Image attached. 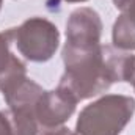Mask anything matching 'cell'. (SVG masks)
Returning <instances> with one entry per match:
<instances>
[{
  "label": "cell",
  "instance_id": "6da1fadb",
  "mask_svg": "<svg viewBox=\"0 0 135 135\" xmlns=\"http://www.w3.org/2000/svg\"><path fill=\"white\" fill-rule=\"evenodd\" d=\"M65 72L58 86L77 102L105 93L116 82H129L134 57L113 46L68 47L63 46Z\"/></svg>",
  "mask_w": 135,
  "mask_h": 135
},
{
  "label": "cell",
  "instance_id": "7a4b0ae2",
  "mask_svg": "<svg viewBox=\"0 0 135 135\" xmlns=\"http://www.w3.org/2000/svg\"><path fill=\"white\" fill-rule=\"evenodd\" d=\"M134 113V98L104 94L80 110L72 135H119Z\"/></svg>",
  "mask_w": 135,
  "mask_h": 135
},
{
  "label": "cell",
  "instance_id": "3957f363",
  "mask_svg": "<svg viewBox=\"0 0 135 135\" xmlns=\"http://www.w3.org/2000/svg\"><path fill=\"white\" fill-rule=\"evenodd\" d=\"M11 35L17 52L33 63L49 61L60 46V32L57 25L39 16L28 17L19 27L11 28Z\"/></svg>",
  "mask_w": 135,
  "mask_h": 135
},
{
  "label": "cell",
  "instance_id": "277c9868",
  "mask_svg": "<svg viewBox=\"0 0 135 135\" xmlns=\"http://www.w3.org/2000/svg\"><path fill=\"white\" fill-rule=\"evenodd\" d=\"M102 21L96 9L90 6L75 8L66 22V42L68 47H94L99 46L102 36Z\"/></svg>",
  "mask_w": 135,
  "mask_h": 135
},
{
  "label": "cell",
  "instance_id": "5b68a950",
  "mask_svg": "<svg viewBox=\"0 0 135 135\" xmlns=\"http://www.w3.org/2000/svg\"><path fill=\"white\" fill-rule=\"evenodd\" d=\"M75 101L66 90L57 86L50 91H42L35 105V118L42 129L63 126L75 112Z\"/></svg>",
  "mask_w": 135,
  "mask_h": 135
},
{
  "label": "cell",
  "instance_id": "8992f818",
  "mask_svg": "<svg viewBox=\"0 0 135 135\" xmlns=\"http://www.w3.org/2000/svg\"><path fill=\"white\" fill-rule=\"evenodd\" d=\"M113 5L121 11L112 30L113 47L132 52L135 50V0H113Z\"/></svg>",
  "mask_w": 135,
  "mask_h": 135
},
{
  "label": "cell",
  "instance_id": "52a82bcc",
  "mask_svg": "<svg viewBox=\"0 0 135 135\" xmlns=\"http://www.w3.org/2000/svg\"><path fill=\"white\" fill-rule=\"evenodd\" d=\"M11 28L0 32V91L27 77V66L17 55L11 52Z\"/></svg>",
  "mask_w": 135,
  "mask_h": 135
},
{
  "label": "cell",
  "instance_id": "ba28073f",
  "mask_svg": "<svg viewBox=\"0 0 135 135\" xmlns=\"http://www.w3.org/2000/svg\"><path fill=\"white\" fill-rule=\"evenodd\" d=\"M42 86L38 85L35 80L24 77L17 82H14L13 85H9L8 88H5L2 91L3 99L6 102L8 108L11 110H19V108H27V110H33L35 105L39 99V96L42 94Z\"/></svg>",
  "mask_w": 135,
  "mask_h": 135
},
{
  "label": "cell",
  "instance_id": "9c48e42d",
  "mask_svg": "<svg viewBox=\"0 0 135 135\" xmlns=\"http://www.w3.org/2000/svg\"><path fill=\"white\" fill-rule=\"evenodd\" d=\"M0 135H19L11 110H0Z\"/></svg>",
  "mask_w": 135,
  "mask_h": 135
},
{
  "label": "cell",
  "instance_id": "30bf717a",
  "mask_svg": "<svg viewBox=\"0 0 135 135\" xmlns=\"http://www.w3.org/2000/svg\"><path fill=\"white\" fill-rule=\"evenodd\" d=\"M39 135H72V132L66 126H58V127H50V129H42Z\"/></svg>",
  "mask_w": 135,
  "mask_h": 135
},
{
  "label": "cell",
  "instance_id": "8fae6325",
  "mask_svg": "<svg viewBox=\"0 0 135 135\" xmlns=\"http://www.w3.org/2000/svg\"><path fill=\"white\" fill-rule=\"evenodd\" d=\"M129 83L134 86V90H135V57H134V66H132V72H131V77H129Z\"/></svg>",
  "mask_w": 135,
  "mask_h": 135
},
{
  "label": "cell",
  "instance_id": "7c38bea8",
  "mask_svg": "<svg viewBox=\"0 0 135 135\" xmlns=\"http://www.w3.org/2000/svg\"><path fill=\"white\" fill-rule=\"evenodd\" d=\"M69 3H82V2H88V0H66Z\"/></svg>",
  "mask_w": 135,
  "mask_h": 135
},
{
  "label": "cell",
  "instance_id": "4fadbf2b",
  "mask_svg": "<svg viewBox=\"0 0 135 135\" xmlns=\"http://www.w3.org/2000/svg\"><path fill=\"white\" fill-rule=\"evenodd\" d=\"M2 5H3V0H0V9H2Z\"/></svg>",
  "mask_w": 135,
  "mask_h": 135
}]
</instances>
